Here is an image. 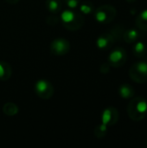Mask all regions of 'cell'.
Here are the masks:
<instances>
[{"label": "cell", "instance_id": "2", "mask_svg": "<svg viewBox=\"0 0 147 148\" xmlns=\"http://www.w3.org/2000/svg\"><path fill=\"white\" fill-rule=\"evenodd\" d=\"M34 89L36 95L42 100H48L54 95V87L51 82L46 79L38 80L35 83Z\"/></svg>", "mask_w": 147, "mask_h": 148}, {"label": "cell", "instance_id": "4", "mask_svg": "<svg viewBox=\"0 0 147 148\" xmlns=\"http://www.w3.org/2000/svg\"><path fill=\"white\" fill-rule=\"evenodd\" d=\"M95 19L97 22L101 23H107L109 20L110 17V13H109V10L107 7H101L100 9H98L95 11Z\"/></svg>", "mask_w": 147, "mask_h": 148}, {"label": "cell", "instance_id": "6", "mask_svg": "<svg viewBox=\"0 0 147 148\" xmlns=\"http://www.w3.org/2000/svg\"><path fill=\"white\" fill-rule=\"evenodd\" d=\"M46 8L52 13H59L62 10V0H46Z\"/></svg>", "mask_w": 147, "mask_h": 148}, {"label": "cell", "instance_id": "14", "mask_svg": "<svg viewBox=\"0 0 147 148\" xmlns=\"http://www.w3.org/2000/svg\"><path fill=\"white\" fill-rule=\"evenodd\" d=\"M137 110L139 113L144 114L147 111V102L146 101H140L137 104Z\"/></svg>", "mask_w": 147, "mask_h": 148}, {"label": "cell", "instance_id": "1", "mask_svg": "<svg viewBox=\"0 0 147 148\" xmlns=\"http://www.w3.org/2000/svg\"><path fill=\"white\" fill-rule=\"evenodd\" d=\"M61 21L62 25L68 30L75 31L80 29L84 23V17L81 12L75 10H65L62 12Z\"/></svg>", "mask_w": 147, "mask_h": 148}, {"label": "cell", "instance_id": "12", "mask_svg": "<svg viewBox=\"0 0 147 148\" xmlns=\"http://www.w3.org/2000/svg\"><path fill=\"white\" fill-rule=\"evenodd\" d=\"M120 95L123 98H128L131 95V89L127 86H121L120 88Z\"/></svg>", "mask_w": 147, "mask_h": 148}, {"label": "cell", "instance_id": "18", "mask_svg": "<svg viewBox=\"0 0 147 148\" xmlns=\"http://www.w3.org/2000/svg\"><path fill=\"white\" fill-rule=\"evenodd\" d=\"M145 43L142 42H139L136 43V45L134 46V49L136 52H139V53H141L145 50Z\"/></svg>", "mask_w": 147, "mask_h": 148}, {"label": "cell", "instance_id": "3", "mask_svg": "<svg viewBox=\"0 0 147 148\" xmlns=\"http://www.w3.org/2000/svg\"><path fill=\"white\" fill-rule=\"evenodd\" d=\"M49 50L54 56H63L69 52L70 43L67 39L58 37L52 41L49 46Z\"/></svg>", "mask_w": 147, "mask_h": 148}, {"label": "cell", "instance_id": "20", "mask_svg": "<svg viewBox=\"0 0 147 148\" xmlns=\"http://www.w3.org/2000/svg\"><path fill=\"white\" fill-rule=\"evenodd\" d=\"M140 16H141V18H142L143 20L147 21V10H145L144 11H142V12H141Z\"/></svg>", "mask_w": 147, "mask_h": 148}, {"label": "cell", "instance_id": "5", "mask_svg": "<svg viewBox=\"0 0 147 148\" xmlns=\"http://www.w3.org/2000/svg\"><path fill=\"white\" fill-rule=\"evenodd\" d=\"M11 76V68L10 64L4 61H0V80L7 81Z\"/></svg>", "mask_w": 147, "mask_h": 148}, {"label": "cell", "instance_id": "7", "mask_svg": "<svg viewBox=\"0 0 147 148\" xmlns=\"http://www.w3.org/2000/svg\"><path fill=\"white\" fill-rule=\"evenodd\" d=\"M3 112L5 115L8 116H14L17 114L18 113V107L12 102H8L3 105Z\"/></svg>", "mask_w": 147, "mask_h": 148}, {"label": "cell", "instance_id": "11", "mask_svg": "<svg viewBox=\"0 0 147 148\" xmlns=\"http://www.w3.org/2000/svg\"><path fill=\"white\" fill-rule=\"evenodd\" d=\"M94 10V7L91 3L86 2L80 5V11L84 15H89Z\"/></svg>", "mask_w": 147, "mask_h": 148}, {"label": "cell", "instance_id": "15", "mask_svg": "<svg viewBox=\"0 0 147 148\" xmlns=\"http://www.w3.org/2000/svg\"><path fill=\"white\" fill-rule=\"evenodd\" d=\"M137 69L144 75H147V62H140L137 64Z\"/></svg>", "mask_w": 147, "mask_h": 148}, {"label": "cell", "instance_id": "13", "mask_svg": "<svg viewBox=\"0 0 147 148\" xmlns=\"http://www.w3.org/2000/svg\"><path fill=\"white\" fill-rule=\"evenodd\" d=\"M81 0H65V3L71 10H76L80 5Z\"/></svg>", "mask_w": 147, "mask_h": 148}, {"label": "cell", "instance_id": "9", "mask_svg": "<svg viewBox=\"0 0 147 148\" xmlns=\"http://www.w3.org/2000/svg\"><path fill=\"white\" fill-rule=\"evenodd\" d=\"M113 110L111 108L105 109L103 114H102V116H101L102 124H104L106 126L111 124V122L113 121Z\"/></svg>", "mask_w": 147, "mask_h": 148}, {"label": "cell", "instance_id": "16", "mask_svg": "<svg viewBox=\"0 0 147 148\" xmlns=\"http://www.w3.org/2000/svg\"><path fill=\"white\" fill-rule=\"evenodd\" d=\"M47 23L49 25H55L60 22V18L55 16H50L47 17Z\"/></svg>", "mask_w": 147, "mask_h": 148}, {"label": "cell", "instance_id": "17", "mask_svg": "<svg viewBox=\"0 0 147 148\" xmlns=\"http://www.w3.org/2000/svg\"><path fill=\"white\" fill-rule=\"evenodd\" d=\"M107 126H106V125H104V124H101V126H99V127L96 128V130H95V134H96L97 136H100V134L103 135V134H105V133L107 132Z\"/></svg>", "mask_w": 147, "mask_h": 148}, {"label": "cell", "instance_id": "19", "mask_svg": "<svg viewBox=\"0 0 147 148\" xmlns=\"http://www.w3.org/2000/svg\"><path fill=\"white\" fill-rule=\"evenodd\" d=\"M128 36H130V38L134 39V38H136V37L138 36V32H137V30H135V29H131V30L128 32Z\"/></svg>", "mask_w": 147, "mask_h": 148}, {"label": "cell", "instance_id": "10", "mask_svg": "<svg viewBox=\"0 0 147 148\" xmlns=\"http://www.w3.org/2000/svg\"><path fill=\"white\" fill-rule=\"evenodd\" d=\"M110 42V38L107 36H101L96 41V45L100 49H105L108 47Z\"/></svg>", "mask_w": 147, "mask_h": 148}, {"label": "cell", "instance_id": "8", "mask_svg": "<svg viewBox=\"0 0 147 148\" xmlns=\"http://www.w3.org/2000/svg\"><path fill=\"white\" fill-rule=\"evenodd\" d=\"M123 56H124V54L123 52L120 50V49H116V50H113L110 55H109V62L111 63H113V64H116V63H119L122 59H123Z\"/></svg>", "mask_w": 147, "mask_h": 148}, {"label": "cell", "instance_id": "21", "mask_svg": "<svg viewBox=\"0 0 147 148\" xmlns=\"http://www.w3.org/2000/svg\"><path fill=\"white\" fill-rule=\"evenodd\" d=\"M7 3H11V4H15V3H17L20 0H5Z\"/></svg>", "mask_w": 147, "mask_h": 148}]
</instances>
